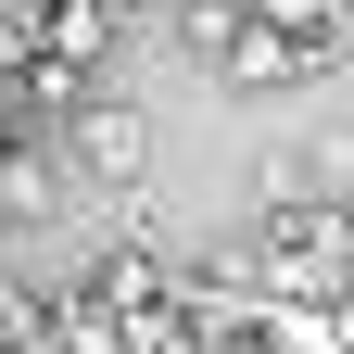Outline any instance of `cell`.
I'll use <instances>...</instances> for the list:
<instances>
[{"label": "cell", "mask_w": 354, "mask_h": 354, "mask_svg": "<svg viewBox=\"0 0 354 354\" xmlns=\"http://www.w3.org/2000/svg\"><path fill=\"white\" fill-rule=\"evenodd\" d=\"M304 64H317V51H304L291 26H266V13L228 38V76H241V88H279V76H304Z\"/></svg>", "instance_id": "obj_1"}, {"label": "cell", "mask_w": 354, "mask_h": 354, "mask_svg": "<svg viewBox=\"0 0 354 354\" xmlns=\"http://www.w3.org/2000/svg\"><path fill=\"white\" fill-rule=\"evenodd\" d=\"M102 304L114 317H152L165 304V253H102Z\"/></svg>", "instance_id": "obj_2"}, {"label": "cell", "mask_w": 354, "mask_h": 354, "mask_svg": "<svg viewBox=\"0 0 354 354\" xmlns=\"http://www.w3.org/2000/svg\"><path fill=\"white\" fill-rule=\"evenodd\" d=\"M253 13H266V26H291L304 51H329V38H342V0H253Z\"/></svg>", "instance_id": "obj_3"}, {"label": "cell", "mask_w": 354, "mask_h": 354, "mask_svg": "<svg viewBox=\"0 0 354 354\" xmlns=\"http://www.w3.org/2000/svg\"><path fill=\"white\" fill-rule=\"evenodd\" d=\"M88 51H102V0H64L51 13V64H88Z\"/></svg>", "instance_id": "obj_4"}, {"label": "cell", "mask_w": 354, "mask_h": 354, "mask_svg": "<svg viewBox=\"0 0 354 354\" xmlns=\"http://www.w3.org/2000/svg\"><path fill=\"white\" fill-rule=\"evenodd\" d=\"M64 354H127V317H114V304H76V317H64Z\"/></svg>", "instance_id": "obj_5"}, {"label": "cell", "mask_w": 354, "mask_h": 354, "mask_svg": "<svg viewBox=\"0 0 354 354\" xmlns=\"http://www.w3.org/2000/svg\"><path fill=\"white\" fill-rule=\"evenodd\" d=\"M13 329H38V304H26V291H0V342H13Z\"/></svg>", "instance_id": "obj_6"}, {"label": "cell", "mask_w": 354, "mask_h": 354, "mask_svg": "<svg viewBox=\"0 0 354 354\" xmlns=\"http://www.w3.org/2000/svg\"><path fill=\"white\" fill-rule=\"evenodd\" d=\"M0 165H13V102H0Z\"/></svg>", "instance_id": "obj_7"}]
</instances>
